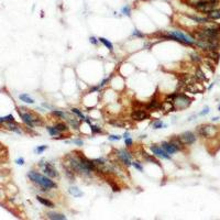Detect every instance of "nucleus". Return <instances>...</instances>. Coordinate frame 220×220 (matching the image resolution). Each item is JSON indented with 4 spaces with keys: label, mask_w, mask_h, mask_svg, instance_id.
Wrapping results in <instances>:
<instances>
[{
    "label": "nucleus",
    "mask_w": 220,
    "mask_h": 220,
    "mask_svg": "<svg viewBox=\"0 0 220 220\" xmlns=\"http://www.w3.org/2000/svg\"><path fill=\"white\" fill-rule=\"evenodd\" d=\"M28 176H29V178H30L33 183L37 184L39 186L42 187V188H43L42 190H48V189H52V188H56V187H57V185H56L50 177L41 175L40 173H37V172L31 171V172H29Z\"/></svg>",
    "instance_id": "nucleus-1"
},
{
    "label": "nucleus",
    "mask_w": 220,
    "mask_h": 220,
    "mask_svg": "<svg viewBox=\"0 0 220 220\" xmlns=\"http://www.w3.org/2000/svg\"><path fill=\"white\" fill-rule=\"evenodd\" d=\"M163 37L177 41V42L187 44V45H195L196 44V40H194L193 37L187 35V34H184L180 31H169L166 35H163Z\"/></svg>",
    "instance_id": "nucleus-2"
},
{
    "label": "nucleus",
    "mask_w": 220,
    "mask_h": 220,
    "mask_svg": "<svg viewBox=\"0 0 220 220\" xmlns=\"http://www.w3.org/2000/svg\"><path fill=\"white\" fill-rule=\"evenodd\" d=\"M219 6V0L218 1H213V0H199L193 4L194 9H196L199 12L203 13H208L210 11L217 9Z\"/></svg>",
    "instance_id": "nucleus-3"
},
{
    "label": "nucleus",
    "mask_w": 220,
    "mask_h": 220,
    "mask_svg": "<svg viewBox=\"0 0 220 220\" xmlns=\"http://www.w3.org/2000/svg\"><path fill=\"white\" fill-rule=\"evenodd\" d=\"M218 129L211 125H200L197 127V133L201 138H213L217 134Z\"/></svg>",
    "instance_id": "nucleus-4"
},
{
    "label": "nucleus",
    "mask_w": 220,
    "mask_h": 220,
    "mask_svg": "<svg viewBox=\"0 0 220 220\" xmlns=\"http://www.w3.org/2000/svg\"><path fill=\"white\" fill-rule=\"evenodd\" d=\"M19 115H20L22 121L30 128H33L34 125H41L43 122L40 118H37L33 113H30V112H20L19 111Z\"/></svg>",
    "instance_id": "nucleus-5"
},
{
    "label": "nucleus",
    "mask_w": 220,
    "mask_h": 220,
    "mask_svg": "<svg viewBox=\"0 0 220 220\" xmlns=\"http://www.w3.org/2000/svg\"><path fill=\"white\" fill-rule=\"evenodd\" d=\"M190 104H192V99L188 98L184 94H178V95H176V98L174 100V102H173V106H174V109L183 110V109L187 108Z\"/></svg>",
    "instance_id": "nucleus-6"
},
{
    "label": "nucleus",
    "mask_w": 220,
    "mask_h": 220,
    "mask_svg": "<svg viewBox=\"0 0 220 220\" xmlns=\"http://www.w3.org/2000/svg\"><path fill=\"white\" fill-rule=\"evenodd\" d=\"M180 138L185 145H192V144H194V143L196 142V136L192 131L184 132V133H182L180 136Z\"/></svg>",
    "instance_id": "nucleus-7"
},
{
    "label": "nucleus",
    "mask_w": 220,
    "mask_h": 220,
    "mask_svg": "<svg viewBox=\"0 0 220 220\" xmlns=\"http://www.w3.org/2000/svg\"><path fill=\"white\" fill-rule=\"evenodd\" d=\"M150 118V115L145 110L142 109H138V110H133L131 112V119L132 120H136V121H143L146 119Z\"/></svg>",
    "instance_id": "nucleus-8"
},
{
    "label": "nucleus",
    "mask_w": 220,
    "mask_h": 220,
    "mask_svg": "<svg viewBox=\"0 0 220 220\" xmlns=\"http://www.w3.org/2000/svg\"><path fill=\"white\" fill-rule=\"evenodd\" d=\"M150 149H151V151H152V153L154 154V155L159 156V157H161V159H165V160H171V159H172L169 153L166 152V151H164V149H163L162 146L151 145V148H150Z\"/></svg>",
    "instance_id": "nucleus-9"
},
{
    "label": "nucleus",
    "mask_w": 220,
    "mask_h": 220,
    "mask_svg": "<svg viewBox=\"0 0 220 220\" xmlns=\"http://www.w3.org/2000/svg\"><path fill=\"white\" fill-rule=\"evenodd\" d=\"M118 157L120 159V161H121L123 164H125V166H130L132 165V162H131V155L129 154L127 151H125V150H121V151H118Z\"/></svg>",
    "instance_id": "nucleus-10"
},
{
    "label": "nucleus",
    "mask_w": 220,
    "mask_h": 220,
    "mask_svg": "<svg viewBox=\"0 0 220 220\" xmlns=\"http://www.w3.org/2000/svg\"><path fill=\"white\" fill-rule=\"evenodd\" d=\"M44 173H45V175L48 176V177H58V173L57 171L54 169V166L50 164V163H45L44 164V169H43Z\"/></svg>",
    "instance_id": "nucleus-11"
},
{
    "label": "nucleus",
    "mask_w": 220,
    "mask_h": 220,
    "mask_svg": "<svg viewBox=\"0 0 220 220\" xmlns=\"http://www.w3.org/2000/svg\"><path fill=\"white\" fill-rule=\"evenodd\" d=\"M169 143H172L173 145L175 146L176 149H177V151H183L184 149H185V144H184L183 143V141H182V140H180V136H172V138H171V140H169Z\"/></svg>",
    "instance_id": "nucleus-12"
},
{
    "label": "nucleus",
    "mask_w": 220,
    "mask_h": 220,
    "mask_svg": "<svg viewBox=\"0 0 220 220\" xmlns=\"http://www.w3.org/2000/svg\"><path fill=\"white\" fill-rule=\"evenodd\" d=\"M161 146H162L163 149H164V151H166L169 154H174L175 152H177V149L173 145L172 143H169V142H162L161 143Z\"/></svg>",
    "instance_id": "nucleus-13"
},
{
    "label": "nucleus",
    "mask_w": 220,
    "mask_h": 220,
    "mask_svg": "<svg viewBox=\"0 0 220 220\" xmlns=\"http://www.w3.org/2000/svg\"><path fill=\"white\" fill-rule=\"evenodd\" d=\"M206 16L209 20H219L220 19V8H217L215 10L210 11V12L206 13Z\"/></svg>",
    "instance_id": "nucleus-14"
},
{
    "label": "nucleus",
    "mask_w": 220,
    "mask_h": 220,
    "mask_svg": "<svg viewBox=\"0 0 220 220\" xmlns=\"http://www.w3.org/2000/svg\"><path fill=\"white\" fill-rule=\"evenodd\" d=\"M150 110H156V109H161L162 108V104L159 101V100H156V99H152L150 104L146 106Z\"/></svg>",
    "instance_id": "nucleus-15"
},
{
    "label": "nucleus",
    "mask_w": 220,
    "mask_h": 220,
    "mask_svg": "<svg viewBox=\"0 0 220 220\" xmlns=\"http://www.w3.org/2000/svg\"><path fill=\"white\" fill-rule=\"evenodd\" d=\"M48 219H53V220H65V219H66V216L62 215V213H48Z\"/></svg>",
    "instance_id": "nucleus-16"
},
{
    "label": "nucleus",
    "mask_w": 220,
    "mask_h": 220,
    "mask_svg": "<svg viewBox=\"0 0 220 220\" xmlns=\"http://www.w3.org/2000/svg\"><path fill=\"white\" fill-rule=\"evenodd\" d=\"M37 199L39 200V201H40L42 205H44L45 207H48V208H53V207H54V203H52L51 200L46 199V198H43V197H41V196H37Z\"/></svg>",
    "instance_id": "nucleus-17"
},
{
    "label": "nucleus",
    "mask_w": 220,
    "mask_h": 220,
    "mask_svg": "<svg viewBox=\"0 0 220 220\" xmlns=\"http://www.w3.org/2000/svg\"><path fill=\"white\" fill-rule=\"evenodd\" d=\"M98 40H99V42H101V43L105 45L106 48H108L109 51H112V50H113V45H112V43L110 42V41L106 40L105 37H99Z\"/></svg>",
    "instance_id": "nucleus-18"
},
{
    "label": "nucleus",
    "mask_w": 220,
    "mask_h": 220,
    "mask_svg": "<svg viewBox=\"0 0 220 220\" xmlns=\"http://www.w3.org/2000/svg\"><path fill=\"white\" fill-rule=\"evenodd\" d=\"M19 98H20L22 101L27 102V104H34V100L31 98V97L28 95V94H21V95L19 96Z\"/></svg>",
    "instance_id": "nucleus-19"
},
{
    "label": "nucleus",
    "mask_w": 220,
    "mask_h": 220,
    "mask_svg": "<svg viewBox=\"0 0 220 220\" xmlns=\"http://www.w3.org/2000/svg\"><path fill=\"white\" fill-rule=\"evenodd\" d=\"M68 192H69V194H72V195H73V196H75V197L83 196V193H81V192H79V189H78L77 187H71Z\"/></svg>",
    "instance_id": "nucleus-20"
},
{
    "label": "nucleus",
    "mask_w": 220,
    "mask_h": 220,
    "mask_svg": "<svg viewBox=\"0 0 220 220\" xmlns=\"http://www.w3.org/2000/svg\"><path fill=\"white\" fill-rule=\"evenodd\" d=\"M55 128L57 129L60 132H64V131H67L68 130L67 125H65L64 122H57V123L55 125Z\"/></svg>",
    "instance_id": "nucleus-21"
},
{
    "label": "nucleus",
    "mask_w": 220,
    "mask_h": 220,
    "mask_svg": "<svg viewBox=\"0 0 220 220\" xmlns=\"http://www.w3.org/2000/svg\"><path fill=\"white\" fill-rule=\"evenodd\" d=\"M142 155L145 157L146 161H149V162H153V163H155V164H157V165H160V163H159V161H157V160L154 159L152 155H149V154H148L146 152H144V151L142 152Z\"/></svg>",
    "instance_id": "nucleus-22"
},
{
    "label": "nucleus",
    "mask_w": 220,
    "mask_h": 220,
    "mask_svg": "<svg viewBox=\"0 0 220 220\" xmlns=\"http://www.w3.org/2000/svg\"><path fill=\"white\" fill-rule=\"evenodd\" d=\"M46 130L48 131V133L51 134L52 136H57L58 133H60V131H58L57 129L55 128V127H46Z\"/></svg>",
    "instance_id": "nucleus-23"
},
{
    "label": "nucleus",
    "mask_w": 220,
    "mask_h": 220,
    "mask_svg": "<svg viewBox=\"0 0 220 220\" xmlns=\"http://www.w3.org/2000/svg\"><path fill=\"white\" fill-rule=\"evenodd\" d=\"M72 112H73V113H75V115L77 116V117H78V118H79V119H81V121L86 119V118H85V116L83 115V112L79 111V110H78L77 108H72Z\"/></svg>",
    "instance_id": "nucleus-24"
},
{
    "label": "nucleus",
    "mask_w": 220,
    "mask_h": 220,
    "mask_svg": "<svg viewBox=\"0 0 220 220\" xmlns=\"http://www.w3.org/2000/svg\"><path fill=\"white\" fill-rule=\"evenodd\" d=\"M52 115L55 116V117H58V118H66V113L63 111H60V110H53Z\"/></svg>",
    "instance_id": "nucleus-25"
},
{
    "label": "nucleus",
    "mask_w": 220,
    "mask_h": 220,
    "mask_svg": "<svg viewBox=\"0 0 220 220\" xmlns=\"http://www.w3.org/2000/svg\"><path fill=\"white\" fill-rule=\"evenodd\" d=\"M68 122H69V125L75 129H78V127H79V121H77V120L74 118H69L68 119Z\"/></svg>",
    "instance_id": "nucleus-26"
},
{
    "label": "nucleus",
    "mask_w": 220,
    "mask_h": 220,
    "mask_svg": "<svg viewBox=\"0 0 220 220\" xmlns=\"http://www.w3.org/2000/svg\"><path fill=\"white\" fill-rule=\"evenodd\" d=\"M163 127H166L164 123H163V121H161V120H156V121L153 122V128L154 129H161L163 128Z\"/></svg>",
    "instance_id": "nucleus-27"
},
{
    "label": "nucleus",
    "mask_w": 220,
    "mask_h": 220,
    "mask_svg": "<svg viewBox=\"0 0 220 220\" xmlns=\"http://www.w3.org/2000/svg\"><path fill=\"white\" fill-rule=\"evenodd\" d=\"M4 122H7V123H16V120H14L13 116L12 115H9L7 117H4Z\"/></svg>",
    "instance_id": "nucleus-28"
},
{
    "label": "nucleus",
    "mask_w": 220,
    "mask_h": 220,
    "mask_svg": "<svg viewBox=\"0 0 220 220\" xmlns=\"http://www.w3.org/2000/svg\"><path fill=\"white\" fill-rule=\"evenodd\" d=\"M8 129H9V130H11V131H14L16 133H19V134L21 133V131L19 130V129H18L17 125H13L12 123H8Z\"/></svg>",
    "instance_id": "nucleus-29"
},
{
    "label": "nucleus",
    "mask_w": 220,
    "mask_h": 220,
    "mask_svg": "<svg viewBox=\"0 0 220 220\" xmlns=\"http://www.w3.org/2000/svg\"><path fill=\"white\" fill-rule=\"evenodd\" d=\"M90 130H92V133H100L101 132V129L99 128V127H96V125H90Z\"/></svg>",
    "instance_id": "nucleus-30"
},
{
    "label": "nucleus",
    "mask_w": 220,
    "mask_h": 220,
    "mask_svg": "<svg viewBox=\"0 0 220 220\" xmlns=\"http://www.w3.org/2000/svg\"><path fill=\"white\" fill-rule=\"evenodd\" d=\"M46 149H48V145H41V146H37L35 151H37V154H41V153L43 152V151H45Z\"/></svg>",
    "instance_id": "nucleus-31"
},
{
    "label": "nucleus",
    "mask_w": 220,
    "mask_h": 220,
    "mask_svg": "<svg viewBox=\"0 0 220 220\" xmlns=\"http://www.w3.org/2000/svg\"><path fill=\"white\" fill-rule=\"evenodd\" d=\"M122 13L125 14V16H130V13H131V10H130V8L128 7V6H125V7L122 8Z\"/></svg>",
    "instance_id": "nucleus-32"
},
{
    "label": "nucleus",
    "mask_w": 220,
    "mask_h": 220,
    "mask_svg": "<svg viewBox=\"0 0 220 220\" xmlns=\"http://www.w3.org/2000/svg\"><path fill=\"white\" fill-rule=\"evenodd\" d=\"M132 165L134 166V169H139V171H143V167L141 166V164H140L139 162H136V161H134V162H132Z\"/></svg>",
    "instance_id": "nucleus-33"
},
{
    "label": "nucleus",
    "mask_w": 220,
    "mask_h": 220,
    "mask_svg": "<svg viewBox=\"0 0 220 220\" xmlns=\"http://www.w3.org/2000/svg\"><path fill=\"white\" fill-rule=\"evenodd\" d=\"M125 145L128 146V148H130V146H132V143H133V141H132V139H130V138H125Z\"/></svg>",
    "instance_id": "nucleus-34"
},
{
    "label": "nucleus",
    "mask_w": 220,
    "mask_h": 220,
    "mask_svg": "<svg viewBox=\"0 0 220 220\" xmlns=\"http://www.w3.org/2000/svg\"><path fill=\"white\" fill-rule=\"evenodd\" d=\"M197 77L199 78V79H206V77H205V76H204V74H203V72L200 71V69H197V75H196Z\"/></svg>",
    "instance_id": "nucleus-35"
},
{
    "label": "nucleus",
    "mask_w": 220,
    "mask_h": 220,
    "mask_svg": "<svg viewBox=\"0 0 220 220\" xmlns=\"http://www.w3.org/2000/svg\"><path fill=\"white\" fill-rule=\"evenodd\" d=\"M121 139V136H109V140H111V141H118V140Z\"/></svg>",
    "instance_id": "nucleus-36"
},
{
    "label": "nucleus",
    "mask_w": 220,
    "mask_h": 220,
    "mask_svg": "<svg viewBox=\"0 0 220 220\" xmlns=\"http://www.w3.org/2000/svg\"><path fill=\"white\" fill-rule=\"evenodd\" d=\"M132 34H133V35H136V37H144V35H143L141 32H139L138 30H134Z\"/></svg>",
    "instance_id": "nucleus-37"
},
{
    "label": "nucleus",
    "mask_w": 220,
    "mask_h": 220,
    "mask_svg": "<svg viewBox=\"0 0 220 220\" xmlns=\"http://www.w3.org/2000/svg\"><path fill=\"white\" fill-rule=\"evenodd\" d=\"M192 60H193V61H196V62H200L199 56L197 54H192Z\"/></svg>",
    "instance_id": "nucleus-38"
},
{
    "label": "nucleus",
    "mask_w": 220,
    "mask_h": 220,
    "mask_svg": "<svg viewBox=\"0 0 220 220\" xmlns=\"http://www.w3.org/2000/svg\"><path fill=\"white\" fill-rule=\"evenodd\" d=\"M208 112H209V108H208V107H205V109H204L203 111L200 112L199 115H200V116H204V115H207V113H208Z\"/></svg>",
    "instance_id": "nucleus-39"
},
{
    "label": "nucleus",
    "mask_w": 220,
    "mask_h": 220,
    "mask_svg": "<svg viewBox=\"0 0 220 220\" xmlns=\"http://www.w3.org/2000/svg\"><path fill=\"white\" fill-rule=\"evenodd\" d=\"M16 162H17V164H19V165H23V164H24V160H23V157H20V159H18Z\"/></svg>",
    "instance_id": "nucleus-40"
},
{
    "label": "nucleus",
    "mask_w": 220,
    "mask_h": 220,
    "mask_svg": "<svg viewBox=\"0 0 220 220\" xmlns=\"http://www.w3.org/2000/svg\"><path fill=\"white\" fill-rule=\"evenodd\" d=\"M89 40H90V43H92L94 45H96V44H97V39H96V37H92L90 39H89Z\"/></svg>",
    "instance_id": "nucleus-41"
},
{
    "label": "nucleus",
    "mask_w": 220,
    "mask_h": 220,
    "mask_svg": "<svg viewBox=\"0 0 220 220\" xmlns=\"http://www.w3.org/2000/svg\"><path fill=\"white\" fill-rule=\"evenodd\" d=\"M73 142L78 144V145H83V141L81 140H73Z\"/></svg>",
    "instance_id": "nucleus-42"
},
{
    "label": "nucleus",
    "mask_w": 220,
    "mask_h": 220,
    "mask_svg": "<svg viewBox=\"0 0 220 220\" xmlns=\"http://www.w3.org/2000/svg\"><path fill=\"white\" fill-rule=\"evenodd\" d=\"M123 136H125V138H128V136H129V133H128V132H125V134H123Z\"/></svg>",
    "instance_id": "nucleus-43"
},
{
    "label": "nucleus",
    "mask_w": 220,
    "mask_h": 220,
    "mask_svg": "<svg viewBox=\"0 0 220 220\" xmlns=\"http://www.w3.org/2000/svg\"><path fill=\"white\" fill-rule=\"evenodd\" d=\"M218 119H219V118H218V117H215V118H213V121H217Z\"/></svg>",
    "instance_id": "nucleus-44"
},
{
    "label": "nucleus",
    "mask_w": 220,
    "mask_h": 220,
    "mask_svg": "<svg viewBox=\"0 0 220 220\" xmlns=\"http://www.w3.org/2000/svg\"><path fill=\"white\" fill-rule=\"evenodd\" d=\"M213 1H218V0H213Z\"/></svg>",
    "instance_id": "nucleus-45"
},
{
    "label": "nucleus",
    "mask_w": 220,
    "mask_h": 220,
    "mask_svg": "<svg viewBox=\"0 0 220 220\" xmlns=\"http://www.w3.org/2000/svg\"><path fill=\"white\" fill-rule=\"evenodd\" d=\"M219 111H220V106H219Z\"/></svg>",
    "instance_id": "nucleus-46"
}]
</instances>
